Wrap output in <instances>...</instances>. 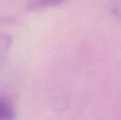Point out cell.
<instances>
[{"label": "cell", "mask_w": 121, "mask_h": 120, "mask_svg": "<svg viewBox=\"0 0 121 120\" xmlns=\"http://www.w3.org/2000/svg\"><path fill=\"white\" fill-rule=\"evenodd\" d=\"M66 0H29L26 4V10L36 12L49 7H55L62 4Z\"/></svg>", "instance_id": "6da1fadb"}, {"label": "cell", "mask_w": 121, "mask_h": 120, "mask_svg": "<svg viewBox=\"0 0 121 120\" xmlns=\"http://www.w3.org/2000/svg\"><path fill=\"white\" fill-rule=\"evenodd\" d=\"M16 112L11 101L0 97V120H15Z\"/></svg>", "instance_id": "7a4b0ae2"}, {"label": "cell", "mask_w": 121, "mask_h": 120, "mask_svg": "<svg viewBox=\"0 0 121 120\" xmlns=\"http://www.w3.org/2000/svg\"><path fill=\"white\" fill-rule=\"evenodd\" d=\"M13 45V37L6 33L0 32V66L6 61Z\"/></svg>", "instance_id": "3957f363"}]
</instances>
